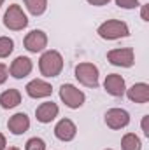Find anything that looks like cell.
Instances as JSON below:
<instances>
[{"mask_svg":"<svg viewBox=\"0 0 149 150\" xmlns=\"http://www.w3.org/2000/svg\"><path fill=\"white\" fill-rule=\"evenodd\" d=\"M107 61L114 67H123L130 68L135 63V52L132 47H121V49H112L107 52Z\"/></svg>","mask_w":149,"mask_h":150,"instance_id":"obj_6","label":"cell"},{"mask_svg":"<svg viewBox=\"0 0 149 150\" xmlns=\"http://www.w3.org/2000/svg\"><path fill=\"white\" fill-rule=\"evenodd\" d=\"M7 127H9V131H11L12 134L19 136V134H23V133L28 131V127H30V119H28L27 113H23V112L14 113V115L7 120Z\"/></svg>","mask_w":149,"mask_h":150,"instance_id":"obj_13","label":"cell"},{"mask_svg":"<svg viewBox=\"0 0 149 150\" xmlns=\"http://www.w3.org/2000/svg\"><path fill=\"white\" fill-rule=\"evenodd\" d=\"M27 94L30 96V98H47V96H51V93H53V87H51V84H47L46 80H40V79H35V80H30L28 84H27Z\"/></svg>","mask_w":149,"mask_h":150,"instance_id":"obj_10","label":"cell"},{"mask_svg":"<svg viewBox=\"0 0 149 150\" xmlns=\"http://www.w3.org/2000/svg\"><path fill=\"white\" fill-rule=\"evenodd\" d=\"M39 70L44 77H58L63 70V58L58 51H44L39 59Z\"/></svg>","mask_w":149,"mask_h":150,"instance_id":"obj_1","label":"cell"},{"mask_svg":"<svg viewBox=\"0 0 149 150\" xmlns=\"http://www.w3.org/2000/svg\"><path fill=\"white\" fill-rule=\"evenodd\" d=\"M2 4H4V0H0V7H2Z\"/></svg>","mask_w":149,"mask_h":150,"instance_id":"obj_28","label":"cell"},{"mask_svg":"<svg viewBox=\"0 0 149 150\" xmlns=\"http://www.w3.org/2000/svg\"><path fill=\"white\" fill-rule=\"evenodd\" d=\"M77 134V127L70 119H62L54 126V136L62 142H72Z\"/></svg>","mask_w":149,"mask_h":150,"instance_id":"obj_11","label":"cell"},{"mask_svg":"<svg viewBox=\"0 0 149 150\" xmlns=\"http://www.w3.org/2000/svg\"><path fill=\"white\" fill-rule=\"evenodd\" d=\"M4 26L12 30V32H19V30L28 26V18H27V14L23 12V9L18 4L9 5V9L5 11V14H4Z\"/></svg>","mask_w":149,"mask_h":150,"instance_id":"obj_3","label":"cell"},{"mask_svg":"<svg viewBox=\"0 0 149 150\" xmlns=\"http://www.w3.org/2000/svg\"><path fill=\"white\" fill-rule=\"evenodd\" d=\"M142 149V143H140V138L133 133H126L121 140V150H140Z\"/></svg>","mask_w":149,"mask_h":150,"instance_id":"obj_17","label":"cell"},{"mask_svg":"<svg viewBox=\"0 0 149 150\" xmlns=\"http://www.w3.org/2000/svg\"><path fill=\"white\" fill-rule=\"evenodd\" d=\"M14 51V42L9 37H0V58H7Z\"/></svg>","mask_w":149,"mask_h":150,"instance_id":"obj_19","label":"cell"},{"mask_svg":"<svg viewBox=\"0 0 149 150\" xmlns=\"http://www.w3.org/2000/svg\"><path fill=\"white\" fill-rule=\"evenodd\" d=\"M21 103V93L18 89H7L0 94V105L2 108L9 110V108H14Z\"/></svg>","mask_w":149,"mask_h":150,"instance_id":"obj_16","label":"cell"},{"mask_svg":"<svg viewBox=\"0 0 149 150\" xmlns=\"http://www.w3.org/2000/svg\"><path fill=\"white\" fill-rule=\"evenodd\" d=\"M58 105L56 103H53V101H46V103H40L37 107V110H35V117H37L39 122H42V124H49L51 120H54L56 119V115H58Z\"/></svg>","mask_w":149,"mask_h":150,"instance_id":"obj_14","label":"cell"},{"mask_svg":"<svg viewBox=\"0 0 149 150\" xmlns=\"http://www.w3.org/2000/svg\"><path fill=\"white\" fill-rule=\"evenodd\" d=\"M32 16H42L47 9V0H23Z\"/></svg>","mask_w":149,"mask_h":150,"instance_id":"obj_18","label":"cell"},{"mask_svg":"<svg viewBox=\"0 0 149 150\" xmlns=\"http://www.w3.org/2000/svg\"><path fill=\"white\" fill-rule=\"evenodd\" d=\"M104 87H105V91H107L111 96H114V98H123L125 89H126L125 79L117 74L107 75V77H105V82H104Z\"/></svg>","mask_w":149,"mask_h":150,"instance_id":"obj_12","label":"cell"},{"mask_svg":"<svg viewBox=\"0 0 149 150\" xmlns=\"http://www.w3.org/2000/svg\"><path fill=\"white\" fill-rule=\"evenodd\" d=\"M23 45L28 52H42L47 47V35L42 30H32L30 33H27V37L23 40Z\"/></svg>","mask_w":149,"mask_h":150,"instance_id":"obj_7","label":"cell"},{"mask_svg":"<svg viewBox=\"0 0 149 150\" xmlns=\"http://www.w3.org/2000/svg\"><path fill=\"white\" fill-rule=\"evenodd\" d=\"M25 150H46V143L42 138H30L25 145Z\"/></svg>","mask_w":149,"mask_h":150,"instance_id":"obj_20","label":"cell"},{"mask_svg":"<svg viewBox=\"0 0 149 150\" xmlns=\"http://www.w3.org/2000/svg\"><path fill=\"white\" fill-rule=\"evenodd\" d=\"M32 68H34V63H32L30 58H27V56H18V58L11 63L9 74L12 75L14 79H25V77H28V75L32 74Z\"/></svg>","mask_w":149,"mask_h":150,"instance_id":"obj_9","label":"cell"},{"mask_svg":"<svg viewBox=\"0 0 149 150\" xmlns=\"http://www.w3.org/2000/svg\"><path fill=\"white\" fill-rule=\"evenodd\" d=\"M116 5L121 9H137L140 4L139 0H116Z\"/></svg>","mask_w":149,"mask_h":150,"instance_id":"obj_21","label":"cell"},{"mask_svg":"<svg viewBox=\"0 0 149 150\" xmlns=\"http://www.w3.org/2000/svg\"><path fill=\"white\" fill-rule=\"evenodd\" d=\"M111 0H88V4L90 5H95V7H102V5H105V4H109Z\"/></svg>","mask_w":149,"mask_h":150,"instance_id":"obj_23","label":"cell"},{"mask_svg":"<svg viewBox=\"0 0 149 150\" xmlns=\"http://www.w3.org/2000/svg\"><path fill=\"white\" fill-rule=\"evenodd\" d=\"M126 96H128V100L133 101V103H148L149 101V86L146 82L133 84V86L126 91Z\"/></svg>","mask_w":149,"mask_h":150,"instance_id":"obj_15","label":"cell"},{"mask_svg":"<svg viewBox=\"0 0 149 150\" xmlns=\"http://www.w3.org/2000/svg\"><path fill=\"white\" fill-rule=\"evenodd\" d=\"M5 150H19L18 147H9V149H5Z\"/></svg>","mask_w":149,"mask_h":150,"instance_id":"obj_27","label":"cell"},{"mask_svg":"<svg viewBox=\"0 0 149 150\" xmlns=\"http://www.w3.org/2000/svg\"><path fill=\"white\" fill-rule=\"evenodd\" d=\"M105 124L111 129H123L130 124V113L123 108H111L105 113Z\"/></svg>","mask_w":149,"mask_h":150,"instance_id":"obj_8","label":"cell"},{"mask_svg":"<svg viewBox=\"0 0 149 150\" xmlns=\"http://www.w3.org/2000/svg\"><path fill=\"white\" fill-rule=\"evenodd\" d=\"M7 77H9V68H7L4 63H0V86H2V84H5Z\"/></svg>","mask_w":149,"mask_h":150,"instance_id":"obj_22","label":"cell"},{"mask_svg":"<svg viewBox=\"0 0 149 150\" xmlns=\"http://www.w3.org/2000/svg\"><path fill=\"white\" fill-rule=\"evenodd\" d=\"M105 150H112V149H105Z\"/></svg>","mask_w":149,"mask_h":150,"instance_id":"obj_29","label":"cell"},{"mask_svg":"<svg viewBox=\"0 0 149 150\" xmlns=\"http://www.w3.org/2000/svg\"><path fill=\"white\" fill-rule=\"evenodd\" d=\"M97 33L104 40H117V38H125L130 35V28L125 21L119 19H109L105 23H102L97 30Z\"/></svg>","mask_w":149,"mask_h":150,"instance_id":"obj_2","label":"cell"},{"mask_svg":"<svg viewBox=\"0 0 149 150\" xmlns=\"http://www.w3.org/2000/svg\"><path fill=\"white\" fill-rule=\"evenodd\" d=\"M148 119L149 115H144V119H142V131H144V134L149 136V129H148Z\"/></svg>","mask_w":149,"mask_h":150,"instance_id":"obj_24","label":"cell"},{"mask_svg":"<svg viewBox=\"0 0 149 150\" xmlns=\"http://www.w3.org/2000/svg\"><path fill=\"white\" fill-rule=\"evenodd\" d=\"M5 145H7V142H5V136L0 133V150H5Z\"/></svg>","mask_w":149,"mask_h":150,"instance_id":"obj_25","label":"cell"},{"mask_svg":"<svg viewBox=\"0 0 149 150\" xmlns=\"http://www.w3.org/2000/svg\"><path fill=\"white\" fill-rule=\"evenodd\" d=\"M75 79L86 87H98V68L93 63H79L74 70Z\"/></svg>","mask_w":149,"mask_h":150,"instance_id":"obj_4","label":"cell"},{"mask_svg":"<svg viewBox=\"0 0 149 150\" xmlns=\"http://www.w3.org/2000/svg\"><path fill=\"white\" fill-rule=\"evenodd\" d=\"M60 100L65 103V107L75 110V108L82 107L86 96H84V93H82L81 89H77L75 86H72V84H63V86L60 87Z\"/></svg>","mask_w":149,"mask_h":150,"instance_id":"obj_5","label":"cell"},{"mask_svg":"<svg viewBox=\"0 0 149 150\" xmlns=\"http://www.w3.org/2000/svg\"><path fill=\"white\" fill-rule=\"evenodd\" d=\"M142 19H144V21H149V18H148V5H144V7H142Z\"/></svg>","mask_w":149,"mask_h":150,"instance_id":"obj_26","label":"cell"}]
</instances>
